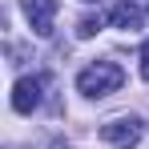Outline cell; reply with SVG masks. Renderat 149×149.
Returning <instances> with one entry per match:
<instances>
[{"label": "cell", "instance_id": "1", "mask_svg": "<svg viewBox=\"0 0 149 149\" xmlns=\"http://www.w3.org/2000/svg\"><path fill=\"white\" fill-rule=\"evenodd\" d=\"M121 85H125V69L117 61H97L77 73V93H85V97H109Z\"/></svg>", "mask_w": 149, "mask_h": 149}, {"label": "cell", "instance_id": "7", "mask_svg": "<svg viewBox=\"0 0 149 149\" xmlns=\"http://www.w3.org/2000/svg\"><path fill=\"white\" fill-rule=\"evenodd\" d=\"M141 77H145V81H149V40H145V45H141Z\"/></svg>", "mask_w": 149, "mask_h": 149}, {"label": "cell", "instance_id": "8", "mask_svg": "<svg viewBox=\"0 0 149 149\" xmlns=\"http://www.w3.org/2000/svg\"><path fill=\"white\" fill-rule=\"evenodd\" d=\"M85 4H97V0H85Z\"/></svg>", "mask_w": 149, "mask_h": 149}, {"label": "cell", "instance_id": "6", "mask_svg": "<svg viewBox=\"0 0 149 149\" xmlns=\"http://www.w3.org/2000/svg\"><path fill=\"white\" fill-rule=\"evenodd\" d=\"M101 24H105L101 16H81V20H77V36L89 40V36H97V32H101Z\"/></svg>", "mask_w": 149, "mask_h": 149}, {"label": "cell", "instance_id": "2", "mask_svg": "<svg viewBox=\"0 0 149 149\" xmlns=\"http://www.w3.org/2000/svg\"><path fill=\"white\" fill-rule=\"evenodd\" d=\"M141 129H145L141 117L129 113V117H113V121H105V125H101V137H105L109 145H117V149H133L137 141H141Z\"/></svg>", "mask_w": 149, "mask_h": 149}, {"label": "cell", "instance_id": "4", "mask_svg": "<svg viewBox=\"0 0 149 149\" xmlns=\"http://www.w3.org/2000/svg\"><path fill=\"white\" fill-rule=\"evenodd\" d=\"M113 28H125V32H137V28H145V8L137 4V0H117V4H109V16H105Z\"/></svg>", "mask_w": 149, "mask_h": 149}, {"label": "cell", "instance_id": "3", "mask_svg": "<svg viewBox=\"0 0 149 149\" xmlns=\"http://www.w3.org/2000/svg\"><path fill=\"white\" fill-rule=\"evenodd\" d=\"M45 101V77H20L12 85V109L16 113H32Z\"/></svg>", "mask_w": 149, "mask_h": 149}, {"label": "cell", "instance_id": "5", "mask_svg": "<svg viewBox=\"0 0 149 149\" xmlns=\"http://www.w3.org/2000/svg\"><path fill=\"white\" fill-rule=\"evenodd\" d=\"M28 24L36 36H52V20H56V0H20Z\"/></svg>", "mask_w": 149, "mask_h": 149}]
</instances>
